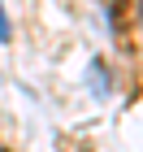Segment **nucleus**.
I'll list each match as a JSON object with an SVG mask.
<instances>
[{"instance_id":"obj_1","label":"nucleus","mask_w":143,"mask_h":152,"mask_svg":"<svg viewBox=\"0 0 143 152\" xmlns=\"http://www.w3.org/2000/svg\"><path fill=\"white\" fill-rule=\"evenodd\" d=\"M91 83H95V96H108V70H104V61L91 65Z\"/></svg>"},{"instance_id":"obj_2","label":"nucleus","mask_w":143,"mask_h":152,"mask_svg":"<svg viewBox=\"0 0 143 152\" xmlns=\"http://www.w3.org/2000/svg\"><path fill=\"white\" fill-rule=\"evenodd\" d=\"M13 26H9V13H4V0H0V44H9Z\"/></svg>"},{"instance_id":"obj_3","label":"nucleus","mask_w":143,"mask_h":152,"mask_svg":"<svg viewBox=\"0 0 143 152\" xmlns=\"http://www.w3.org/2000/svg\"><path fill=\"white\" fill-rule=\"evenodd\" d=\"M139 18H143V0H139Z\"/></svg>"}]
</instances>
